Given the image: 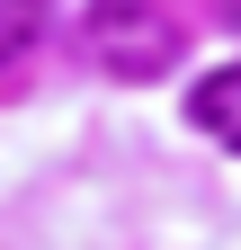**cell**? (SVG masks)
Listing matches in <instances>:
<instances>
[{"label": "cell", "mask_w": 241, "mask_h": 250, "mask_svg": "<svg viewBox=\"0 0 241 250\" xmlns=\"http://www.w3.org/2000/svg\"><path fill=\"white\" fill-rule=\"evenodd\" d=\"M89 54H99L116 81H161L179 62V27L152 9V0H107V9L89 18Z\"/></svg>", "instance_id": "cell-1"}, {"label": "cell", "mask_w": 241, "mask_h": 250, "mask_svg": "<svg viewBox=\"0 0 241 250\" xmlns=\"http://www.w3.org/2000/svg\"><path fill=\"white\" fill-rule=\"evenodd\" d=\"M188 116H197V134H215L223 152H241V62H223V72H205L188 89Z\"/></svg>", "instance_id": "cell-2"}, {"label": "cell", "mask_w": 241, "mask_h": 250, "mask_svg": "<svg viewBox=\"0 0 241 250\" xmlns=\"http://www.w3.org/2000/svg\"><path fill=\"white\" fill-rule=\"evenodd\" d=\"M45 27V0H0V62H18Z\"/></svg>", "instance_id": "cell-3"}]
</instances>
